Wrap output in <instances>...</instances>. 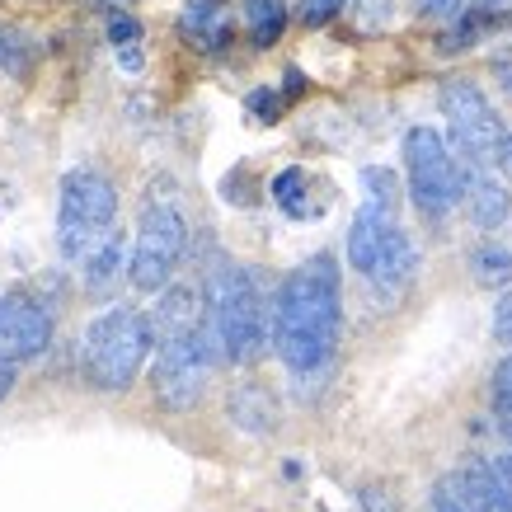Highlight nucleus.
I'll return each instance as SVG.
<instances>
[{
  "label": "nucleus",
  "instance_id": "nucleus-1",
  "mask_svg": "<svg viewBox=\"0 0 512 512\" xmlns=\"http://www.w3.org/2000/svg\"><path fill=\"white\" fill-rule=\"evenodd\" d=\"M343 325V287L334 254H311L301 268L282 278L273 296V353L292 367L296 376L320 372Z\"/></svg>",
  "mask_w": 512,
  "mask_h": 512
},
{
  "label": "nucleus",
  "instance_id": "nucleus-2",
  "mask_svg": "<svg viewBox=\"0 0 512 512\" xmlns=\"http://www.w3.org/2000/svg\"><path fill=\"white\" fill-rule=\"evenodd\" d=\"M207 343L217 362L249 367L273 343V306H264V292L249 268L221 264L207 273Z\"/></svg>",
  "mask_w": 512,
  "mask_h": 512
},
{
  "label": "nucleus",
  "instance_id": "nucleus-3",
  "mask_svg": "<svg viewBox=\"0 0 512 512\" xmlns=\"http://www.w3.org/2000/svg\"><path fill=\"white\" fill-rule=\"evenodd\" d=\"M151 348H156L151 315H141L137 306H109L85 329V348H80L85 381L94 390H127L141 376Z\"/></svg>",
  "mask_w": 512,
  "mask_h": 512
},
{
  "label": "nucleus",
  "instance_id": "nucleus-4",
  "mask_svg": "<svg viewBox=\"0 0 512 512\" xmlns=\"http://www.w3.org/2000/svg\"><path fill=\"white\" fill-rule=\"evenodd\" d=\"M113 221H118V188H113L109 174H66L62 198H57V249H62V259L85 264L94 249H104L113 240Z\"/></svg>",
  "mask_w": 512,
  "mask_h": 512
},
{
  "label": "nucleus",
  "instance_id": "nucleus-5",
  "mask_svg": "<svg viewBox=\"0 0 512 512\" xmlns=\"http://www.w3.org/2000/svg\"><path fill=\"white\" fill-rule=\"evenodd\" d=\"M404 174H409V198L423 217H447L466 198V184L475 170H466L451 156L447 137L437 127H409L404 132Z\"/></svg>",
  "mask_w": 512,
  "mask_h": 512
},
{
  "label": "nucleus",
  "instance_id": "nucleus-6",
  "mask_svg": "<svg viewBox=\"0 0 512 512\" xmlns=\"http://www.w3.org/2000/svg\"><path fill=\"white\" fill-rule=\"evenodd\" d=\"M437 109L447 118V146L451 156L461 160L466 170H489L498 165V151H503V118L494 113V104L484 99L480 85L470 80H447L437 90Z\"/></svg>",
  "mask_w": 512,
  "mask_h": 512
},
{
  "label": "nucleus",
  "instance_id": "nucleus-7",
  "mask_svg": "<svg viewBox=\"0 0 512 512\" xmlns=\"http://www.w3.org/2000/svg\"><path fill=\"white\" fill-rule=\"evenodd\" d=\"M184 240H188V226L179 217V207L174 202H146L137 221L132 254H127V282H132V292H141V296L165 292L179 259H184Z\"/></svg>",
  "mask_w": 512,
  "mask_h": 512
},
{
  "label": "nucleus",
  "instance_id": "nucleus-8",
  "mask_svg": "<svg viewBox=\"0 0 512 512\" xmlns=\"http://www.w3.org/2000/svg\"><path fill=\"white\" fill-rule=\"evenodd\" d=\"M212 362H217V353H212V343H207V329H202V334H188V339L156 343L151 395H156L160 409L188 414V409L207 395V372H212Z\"/></svg>",
  "mask_w": 512,
  "mask_h": 512
},
{
  "label": "nucleus",
  "instance_id": "nucleus-9",
  "mask_svg": "<svg viewBox=\"0 0 512 512\" xmlns=\"http://www.w3.org/2000/svg\"><path fill=\"white\" fill-rule=\"evenodd\" d=\"M52 343V315L43 301L24 292H0V357L5 362H29L47 353Z\"/></svg>",
  "mask_w": 512,
  "mask_h": 512
},
{
  "label": "nucleus",
  "instance_id": "nucleus-10",
  "mask_svg": "<svg viewBox=\"0 0 512 512\" xmlns=\"http://www.w3.org/2000/svg\"><path fill=\"white\" fill-rule=\"evenodd\" d=\"M433 512H498L494 484H489V466L470 461L461 470H447L433 484Z\"/></svg>",
  "mask_w": 512,
  "mask_h": 512
},
{
  "label": "nucleus",
  "instance_id": "nucleus-11",
  "mask_svg": "<svg viewBox=\"0 0 512 512\" xmlns=\"http://www.w3.org/2000/svg\"><path fill=\"white\" fill-rule=\"evenodd\" d=\"M151 329H156V343L202 334L207 329V292H198V287H165L156 311H151Z\"/></svg>",
  "mask_w": 512,
  "mask_h": 512
},
{
  "label": "nucleus",
  "instance_id": "nucleus-12",
  "mask_svg": "<svg viewBox=\"0 0 512 512\" xmlns=\"http://www.w3.org/2000/svg\"><path fill=\"white\" fill-rule=\"evenodd\" d=\"M390 231H395V217H386V212H372V207H357L353 226H348V264L367 278L376 268V259H381V249H386Z\"/></svg>",
  "mask_w": 512,
  "mask_h": 512
},
{
  "label": "nucleus",
  "instance_id": "nucleus-13",
  "mask_svg": "<svg viewBox=\"0 0 512 512\" xmlns=\"http://www.w3.org/2000/svg\"><path fill=\"white\" fill-rule=\"evenodd\" d=\"M466 217L480 226V231H498L503 221L512 217V188L503 184V179H494V174H470L466 184Z\"/></svg>",
  "mask_w": 512,
  "mask_h": 512
},
{
  "label": "nucleus",
  "instance_id": "nucleus-14",
  "mask_svg": "<svg viewBox=\"0 0 512 512\" xmlns=\"http://www.w3.org/2000/svg\"><path fill=\"white\" fill-rule=\"evenodd\" d=\"M414 268H419V254L409 245V235L395 226L386 249H381V259H376V268L367 273V282H372L381 296H400L404 287H409V278H414Z\"/></svg>",
  "mask_w": 512,
  "mask_h": 512
},
{
  "label": "nucleus",
  "instance_id": "nucleus-15",
  "mask_svg": "<svg viewBox=\"0 0 512 512\" xmlns=\"http://www.w3.org/2000/svg\"><path fill=\"white\" fill-rule=\"evenodd\" d=\"M245 33L254 47H273L287 29V0H240Z\"/></svg>",
  "mask_w": 512,
  "mask_h": 512
},
{
  "label": "nucleus",
  "instance_id": "nucleus-16",
  "mask_svg": "<svg viewBox=\"0 0 512 512\" xmlns=\"http://www.w3.org/2000/svg\"><path fill=\"white\" fill-rule=\"evenodd\" d=\"M80 273H85V287H90L94 296H104L113 287V282L127 273V249H123V235H113L104 249H94L90 259L80 264Z\"/></svg>",
  "mask_w": 512,
  "mask_h": 512
},
{
  "label": "nucleus",
  "instance_id": "nucleus-17",
  "mask_svg": "<svg viewBox=\"0 0 512 512\" xmlns=\"http://www.w3.org/2000/svg\"><path fill=\"white\" fill-rule=\"evenodd\" d=\"M231 419L240 428H249V433H268L278 423V404H273V395L264 386H240L231 395Z\"/></svg>",
  "mask_w": 512,
  "mask_h": 512
},
{
  "label": "nucleus",
  "instance_id": "nucleus-18",
  "mask_svg": "<svg viewBox=\"0 0 512 512\" xmlns=\"http://www.w3.org/2000/svg\"><path fill=\"white\" fill-rule=\"evenodd\" d=\"M470 278L489 287V292H503L512 282V249L503 245H475L470 249Z\"/></svg>",
  "mask_w": 512,
  "mask_h": 512
},
{
  "label": "nucleus",
  "instance_id": "nucleus-19",
  "mask_svg": "<svg viewBox=\"0 0 512 512\" xmlns=\"http://www.w3.org/2000/svg\"><path fill=\"white\" fill-rule=\"evenodd\" d=\"M184 29L193 33L202 47H226L231 43V24L221 19L217 0H193V10L184 15Z\"/></svg>",
  "mask_w": 512,
  "mask_h": 512
},
{
  "label": "nucleus",
  "instance_id": "nucleus-20",
  "mask_svg": "<svg viewBox=\"0 0 512 512\" xmlns=\"http://www.w3.org/2000/svg\"><path fill=\"white\" fill-rule=\"evenodd\" d=\"M306 188H311V174H306V170H282L278 179H273V202H278L287 217L306 221V217H315V212H320V207L306 198Z\"/></svg>",
  "mask_w": 512,
  "mask_h": 512
},
{
  "label": "nucleus",
  "instance_id": "nucleus-21",
  "mask_svg": "<svg viewBox=\"0 0 512 512\" xmlns=\"http://www.w3.org/2000/svg\"><path fill=\"white\" fill-rule=\"evenodd\" d=\"M362 207L395 217V207H400V179H395V170H386V165H367L362 170Z\"/></svg>",
  "mask_w": 512,
  "mask_h": 512
},
{
  "label": "nucleus",
  "instance_id": "nucleus-22",
  "mask_svg": "<svg viewBox=\"0 0 512 512\" xmlns=\"http://www.w3.org/2000/svg\"><path fill=\"white\" fill-rule=\"evenodd\" d=\"M395 19V0H353V24L362 33H381Z\"/></svg>",
  "mask_w": 512,
  "mask_h": 512
},
{
  "label": "nucleus",
  "instance_id": "nucleus-23",
  "mask_svg": "<svg viewBox=\"0 0 512 512\" xmlns=\"http://www.w3.org/2000/svg\"><path fill=\"white\" fill-rule=\"evenodd\" d=\"M343 5H348V0H301V5H296V15H301L306 29H325L334 15H343Z\"/></svg>",
  "mask_w": 512,
  "mask_h": 512
},
{
  "label": "nucleus",
  "instance_id": "nucleus-24",
  "mask_svg": "<svg viewBox=\"0 0 512 512\" xmlns=\"http://www.w3.org/2000/svg\"><path fill=\"white\" fill-rule=\"evenodd\" d=\"M0 66L15 71V76L29 66V43H24L15 29H0Z\"/></svg>",
  "mask_w": 512,
  "mask_h": 512
},
{
  "label": "nucleus",
  "instance_id": "nucleus-25",
  "mask_svg": "<svg viewBox=\"0 0 512 512\" xmlns=\"http://www.w3.org/2000/svg\"><path fill=\"white\" fill-rule=\"evenodd\" d=\"M494 409L503 419H512V357H503L494 367Z\"/></svg>",
  "mask_w": 512,
  "mask_h": 512
},
{
  "label": "nucleus",
  "instance_id": "nucleus-26",
  "mask_svg": "<svg viewBox=\"0 0 512 512\" xmlns=\"http://www.w3.org/2000/svg\"><path fill=\"white\" fill-rule=\"evenodd\" d=\"M494 339L512 348V292H503L494 306Z\"/></svg>",
  "mask_w": 512,
  "mask_h": 512
},
{
  "label": "nucleus",
  "instance_id": "nucleus-27",
  "mask_svg": "<svg viewBox=\"0 0 512 512\" xmlns=\"http://www.w3.org/2000/svg\"><path fill=\"white\" fill-rule=\"evenodd\" d=\"M109 38H113V47L137 43V38H141V24H137L132 15H113V19H109Z\"/></svg>",
  "mask_w": 512,
  "mask_h": 512
},
{
  "label": "nucleus",
  "instance_id": "nucleus-28",
  "mask_svg": "<svg viewBox=\"0 0 512 512\" xmlns=\"http://www.w3.org/2000/svg\"><path fill=\"white\" fill-rule=\"evenodd\" d=\"M249 109L259 113L264 123H273V118H278V109H282V99L273 90H254V94H249Z\"/></svg>",
  "mask_w": 512,
  "mask_h": 512
},
{
  "label": "nucleus",
  "instance_id": "nucleus-29",
  "mask_svg": "<svg viewBox=\"0 0 512 512\" xmlns=\"http://www.w3.org/2000/svg\"><path fill=\"white\" fill-rule=\"evenodd\" d=\"M466 10V0H419V15L428 19H447V15H461Z\"/></svg>",
  "mask_w": 512,
  "mask_h": 512
},
{
  "label": "nucleus",
  "instance_id": "nucleus-30",
  "mask_svg": "<svg viewBox=\"0 0 512 512\" xmlns=\"http://www.w3.org/2000/svg\"><path fill=\"white\" fill-rule=\"evenodd\" d=\"M15 381H19V362H5V357H0V404L15 390Z\"/></svg>",
  "mask_w": 512,
  "mask_h": 512
},
{
  "label": "nucleus",
  "instance_id": "nucleus-31",
  "mask_svg": "<svg viewBox=\"0 0 512 512\" xmlns=\"http://www.w3.org/2000/svg\"><path fill=\"white\" fill-rule=\"evenodd\" d=\"M118 62L127 66V71H141V52H137V43H127V47H118Z\"/></svg>",
  "mask_w": 512,
  "mask_h": 512
},
{
  "label": "nucleus",
  "instance_id": "nucleus-32",
  "mask_svg": "<svg viewBox=\"0 0 512 512\" xmlns=\"http://www.w3.org/2000/svg\"><path fill=\"white\" fill-rule=\"evenodd\" d=\"M498 165H503V174L512 179V132L503 137V151H498Z\"/></svg>",
  "mask_w": 512,
  "mask_h": 512
},
{
  "label": "nucleus",
  "instance_id": "nucleus-33",
  "mask_svg": "<svg viewBox=\"0 0 512 512\" xmlns=\"http://www.w3.org/2000/svg\"><path fill=\"white\" fill-rule=\"evenodd\" d=\"M503 437H508V447H512V419H503Z\"/></svg>",
  "mask_w": 512,
  "mask_h": 512
},
{
  "label": "nucleus",
  "instance_id": "nucleus-34",
  "mask_svg": "<svg viewBox=\"0 0 512 512\" xmlns=\"http://www.w3.org/2000/svg\"><path fill=\"white\" fill-rule=\"evenodd\" d=\"M480 5H484V10H494V5H503V0H480Z\"/></svg>",
  "mask_w": 512,
  "mask_h": 512
}]
</instances>
